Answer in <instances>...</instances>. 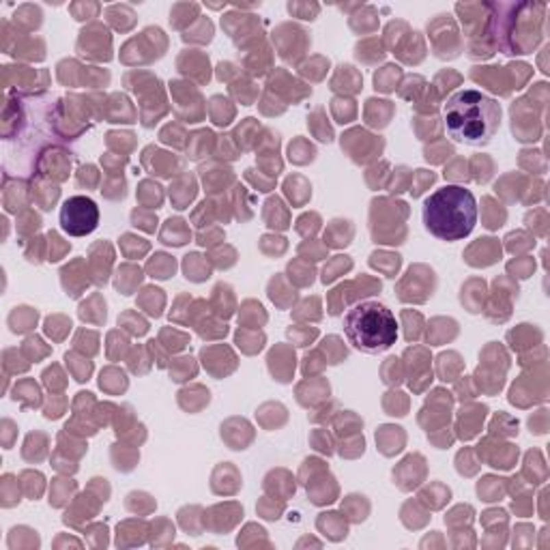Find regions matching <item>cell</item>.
Here are the masks:
<instances>
[{"instance_id":"3","label":"cell","mask_w":550,"mask_h":550,"mask_svg":"<svg viewBox=\"0 0 550 550\" xmlns=\"http://www.w3.org/2000/svg\"><path fill=\"white\" fill-rule=\"evenodd\" d=\"M342 327L348 342L368 355H376L392 348L398 339L396 314L379 301L355 303L346 312Z\"/></svg>"},{"instance_id":"7","label":"cell","mask_w":550,"mask_h":550,"mask_svg":"<svg viewBox=\"0 0 550 550\" xmlns=\"http://www.w3.org/2000/svg\"><path fill=\"white\" fill-rule=\"evenodd\" d=\"M155 258H157V261L151 263V271L155 273L153 278H161V280H164V278H168L170 273H174V261H172V258H168L166 263L161 261V258H164V254H157Z\"/></svg>"},{"instance_id":"6","label":"cell","mask_w":550,"mask_h":550,"mask_svg":"<svg viewBox=\"0 0 550 550\" xmlns=\"http://www.w3.org/2000/svg\"><path fill=\"white\" fill-rule=\"evenodd\" d=\"M24 398H30L32 400V407H37V404H39V390H37V385H32L30 381H22L20 385H15L13 400L18 402V400H24Z\"/></svg>"},{"instance_id":"1","label":"cell","mask_w":550,"mask_h":550,"mask_svg":"<svg viewBox=\"0 0 550 550\" xmlns=\"http://www.w3.org/2000/svg\"><path fill=\"white\" fill-rule=\"evenodd\" d=\"M447 136L468 147L488 144L501 127V106L477 88L454 93L443 108Z\"/></svg>"},{"instance_id":"4","label":"cell","mask_w":550,"mask_h":550,"mask_svg":"<svg viewBox=\"0 0 550 550\" xmlns=\"http://www.w3.org/2000/svg\"><path fill=\"white\" fill-rule=\"evenodd\" d=\"M99 224V208L86 196H71L60 208V226L71 237H86Z\"/></svg>"},{"instance_id":"5","label":"cell","mask_w":550,"mask_h":550,"mask_svg":"<svg viewBox=\"0 0 550 550\" xmlns=\"http://www.w3.org/2000/svg\"><path fill=\"white\" fill-rule=\"evenodd\" d=\"M37 322V312L32 307H15L9 316V327L13 333H24L35 327Z\"/></svg>"},{"instance_id":"8","label":"cell","mask_w":550,"mask_h":550,"mask_svg":"<svg viewBox=\"0 0 550 550\" xmlns=\"http://www.w3.org/2000/svg\"><path fill=\"white\" fill-rule=\"evenodd\" d=\"M9 483H11V479H9V475H5L3 477V505L5 507H11V505H15L18 503V486H15L13 490L9 488Z\"/></svg>"},{"instance_id":"2","label":"cell","mask_w":550,"mask_h":550,"mask_svg":"<svg viewBox=\"0 0 550 550\" xmlns=\"http://www.w3.org/2000/svg\"><path fill=\"white\" fill-rule=\"evenodd\" d=\"M426 230L441 241H460L473 232L477 224V200L462 185H445L424 202Z\"/></svg>"},{"instance_id":"9","label":"cell","mask_w":550,"mask_h":550,"mask_svg":"<svg viewBox=\"0 0 550 550\" xmlns=\"http://www.w3.org/2000/svg\"><path fill=\"white\" fill-rule=\"evenodd\" d=\"M47 239H50V243H54L56 248L60 246V237H58L56 232H50V235H47ZM47 261H52V263L58 261V254H56V252H50V258H47Z\"/></svg>"}]
</instances>
